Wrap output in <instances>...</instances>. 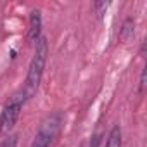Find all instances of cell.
<instances>
[{"instance_id": "cell-7", "label": "cell", "mask_w": 147, "mask_h": 147, "mask_svg": "<svg viewBox=\"0 0 147 147\" xmlns=\"http://www.w3.org/2000/svg\"><path fill=\"white\" fill-rule=\"evenodd\" d=\"M107 7H109L107 2H95V4H94V11H95V14H97L99 18H102V16L106 14Z\"/></svg>"}, {"instance_id": "cell-1", "label": "cell", "mask_w": 147, "mask_h": 147, "mask_svg": "<svg viewBox=\"0 0 147 147\" xmlns=\"http://www.w3.org/2000/svg\"><path fill=\"white\" fill-rule=\"evenodd\" d=\"M47 55H49L47 38L40 36L38 42L35 43V54H33V59H31L30 67H28V75H26V90H24L26 95H31L38 88L42 76H43L45 64H47Z\"/></svg>"}, {"instance_id": "cell-8", "label": "cell", "mask_w": 147, "mask_h": 147, "mask_svg": "<svg viewBox=\"0 0 147 147\" xmlns=\"http://www.w3.org/2000/svg\"><path fill=\"white\" fill-rule=\"evenodd\" d=\"M18 145V135H7V138H4V142L0 144V147H16Z\"/></svg>"}, {"instance_id": "cell-3", "label": "cell", "mask_w": 147, "mask_h": 147, "mask_svg": "<svg viewBox=\"0 0 147 147\" xmlns=\"http://www.w3.org/2000/svg\"><path fill=\"white\" fill-rule=\"evenodd\" d=\"M26 92H19L16 94L2 109V113H0V133L4 135H9V131L14 128L19 114H21V109H23V104L26 100Z\"/></svg>"}, {"instance_id": "cell-2", "label": "cell", "mask_w": 147, "mask_h": 147, "mask_svg": "<svg viewBox=\"0 0 147 147\" xmlns=\"http://www.w3.org/2000/svg\"><path fill=\"white\" fill-rule=\"evenodd\" d=\"M61 123H62V114L61 113H52L50 116H47L42 121V125H40V128H38V131L33 138L31 147H50V144L54 142V138L59 133Z\"/></svg>"}, {"instance_id": "cell-5", "label": "cell", "mask_w": 147, "mask_h": 147, "mask_svg": "<svg viewBox=\"0 0 147 147\" xmlns=\"http://www.w3.org/2000/svg\"><path fill=\"white\" fill-rule=\"evenodd\" d=\"M133 35H135V21H133V18H126L119 30V40L123 43H126L133 38Z\"/></svg>"}, {"instance_id": "cell-9", "label": "cell", "mask_w": 147, "mask_h": 147, "mask_svg": "<svg viewBox=\"0 0 147 147\" xmlns=\"http://www.w3.org/2000/svg\"><path fill=\"white\" fill-rule=\"evenodd\" d=\"M100 142H102V133H95L90 140V147H99Z\"/></svg>"}, {"instance_id": "cell-4", "label": "cell", "mask_w": 147, "mask_h": 147, "mask_svg": "<svg viewBox=\"0 0 147 147\" xmlns=\"http://www.w3.org/2000/svg\"><path fill=\"white\" fill-rule=\"evenodd\" d=\"M42 36V11L33 9L30 12V28H28V42L35 45Z\"/></svg>"}, {"instance_id": "cell-6", "label": "cell", "mask_w": 147, "mask_h": 147, "mask_svg": "<svg viewBox=\"0 0 147 147\" xmlns=\"http://www.w3.org/2000/svg\"><path fill=\"white\" fill-rule=\"evenodd\" d=\"M106 147H121V126L114 125L107 135L106 140Z\"/></svg>"}, {"instance_id": "cell-10", "label": "cell", "mask_w": 147, "mask_h": 147, "mask_svg": "<svg viewBox=\"0 0 147 147\" xmlns=\"http://www.w3.org/2000/svg\"><path fill=\"white\" fill-rule=\"evenodd\" d=\"M144 88H145V69H142V75H140V85H138V92L144 94Z\"/></svg>"}]
</instances>
